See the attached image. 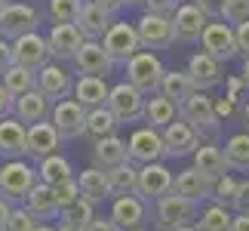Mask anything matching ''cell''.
<instances>
[{
	"mask_svg": "<svg viewBox=\"0 0 249 231\" xmlns=\"http://www.w3.org/2000/svg\"><path fill=\"white\" fill-rule=\"evenodd\" d=\"M178 117L185 123H191L203 139H215L218 130H222V120H218V114H215V99L203 90H194L178 105Z\"/></svg>",
	"mask_w": 249,
	"mask_h": 231,
	"instance_id": "obj_1",
	"label": "cell"
},
{
	"mask_svg": "<svg viewBox=\"0 0 249 231\" xmlns=\"http://www.w3.org/2000/svg\"><path fill=\"white\" fill-rule=\"evenodd\" d=\"M37 182H40V173H37V167L28 163V157L0 163V194H3L9 204H25L28 191H31Z\"/></svg>",
	"mask_w": 249,
	"mask_h": 231,
	"instance_id": "obj_2",
	"label": "cell"
},
{
	"mask_svg": "<svg viewBox=\"0 0 249 231\" xmlns=\"http://www.w3.org/2000/svg\"><path fill=\"white\" fill-rule=\"evenodd\" d=\"M197 216H200V204L176 194V191H169L166 197L154 200V222L160 231H178L185 225H194Z\"/></svg>",
	"mask_w": 249,
	"mask_h": 231,
	"instance_id": "obj_3",
	"label": "cell"
},
{
	"mask_svg": "<svg viewBox=\"0 0 249 231\" xmlns=\"http://www.w3.org/2000/svg\"><path fill=\"white\" fill-rule=\"evenodd\" d=\"M123 68H126V80L136 86V90H142L145 96H154V93L160 90V80H163V74H166L163 62H160V56H157L154 50H142V53H136L126 65H123Z\"/></svg>",
	"mask_w": 249,
	"mask_h": 231,
	"instance_id": "obj_4",
	"label": "cell"
},
{
	"mask_svg": "<svg viewBox=\"0 0 249 231\" xmlns=\"http://www.w3.org/2000/svg\"><path fill=\"white\" fill-rule=\"evenodd\" d=\"M200 53L213 56V59L218 62H231L240 56V50H237V34H234V25H228L225 19H209L206 31L203 37H200Z\"/></svg>",
	"mask_w": 249,
	"mask_h": 231,
	"instance_id": "obj_5",
	"label": "cell"
},
{
	"mask_svg": "<svg viewBox=\"0 0 249 231\" xmlns=\"http://www.w3.org/2000/svg\"><path fill=\"white\" fill-rule=\"evenodd\" d=\"M145 99L148 96L136 90L129 80H123V83H114L111 86V93H108V111L117 117L120 123H139L142 117H145Z\"/></svg>",
	"mask_w": 249,
	"mask_h": 231,
	"instance_id": "obj_6",
	"label": "cell"
},
{
	"mask_svg": "<svg viewBox=\"0 0 249 231\" xmlns=\"http://www.w3.org/2000/svg\"><path fill=\"white\" fill-rule=\"evenodd\" d=\"M40 9L31 6V3H9L0 9V37H6V40H16V37L22 34H31L40 28Z\"/></svg>",
	"mask_w": 249,
	"mask_h": 231,
	"instance_id": "obj_7",
	"label": "cell"
},
{
	"mask_svg": "<svg viewBox=\"0 0 249 231\" xmlns=\"http://www.w3.org/2000/svg\"><path fill=\"white\" fill-rule=\"evenodd\" d=\"M129 148V163L145 167V163H157L166 157V145H163V133L154 127H139L132 130V136L126 139Z\"/></svg>",
	"mask_w": 249,
	"mask_h": 231,
	"instance_id": "obj_8",
	"label": "cell"
},
{
	"mask_svg": "<svg viewBox=\"0 0 249 231\" xmlns=\"http://www.w3.org/2000/svg\"><path fill=\"white\" fill-rule=\"evenodd\" d=\"M102 46L108 50V56L117 65H126L136 53H142V40H139V31H136V22H114L108 28V34L102 37Z\"/></svg>",
	"mask_w": 249,
	"mask_h": 231,
	"instance_id": "obj_9",
	"label": "cell"
},
{
	"mask_svg": "<svg viewBox=\"0 0 249 231\" xmlns=\"http://www.w3.org/2000/svg\"><path fill=\"white\" fill-rule=\"evenodd\" d=\"M55 133L62 136V142H74V139H83V127H86V108L74 99H62L53 105V114H50Z\"/></svg>",
	"mask_w": 249,
	"mask_h": 231,
	"instance_id": "obj_10",
	"label": "cell"
},
{
	"mask_svg": "<svg viewBox=\"0 0 249 231\" xmlns=\"http://www.w3.org/2000/svg\"><path fill=\"white\" fill-rule=\"evenodd\" d=\"M136 31H139L142 50H169V46L176 43V25H172V19H166V16L142 13L139 22H136Z\"/></svg>",
	"mask_w": 249,
	"mask_h": 231,
	"instance_id": "obj_11",
	"label": "cell"
},
{
	"mask_svg": "<svg viewBox=\"0 0 249 231\" xmlns=\"http://www.w3.org/2000/svg\"><path fill=\"white\" fill-rule=\"evenodd\" d=\"M74 83H77L74 74L65 68L62 62H55V59L37 71V90H40L53 105L62 102V99H71V96H74Z\"/></svg>",
	"mask_w": 249,
	"mask_h": 231,
	"instance_id": "obj_12",
	"label": "cell"
},
{
	"mask_svg": "<svg viewBox=\"0 0 249 231\" xmlns=\"http://www.w3.org/2000/svg\"><path fill=\"white\" fill-rule=\"evenodd\" d=\"M13 59H16V65H22V68L40 71L43 65L53 62V53H50L46 37H40V31H31V34H22V37L13 40Z\"/></svg>",
	"mask_w": 249,
	"mask_h": 231,
	"instance_id": "obj_13",
	"label": "cell"
},
{
	"mask_svg": "<svg viewBox=\"0 0 249 231\" xmlns=\"http://www.w3.org/2000/svg\"><path fill=\"white\" fill-rule=\"evenodd\" d=\"M172 188H176V173H172L163 160L139 167V197L160 200V197H166Z\"/></svg>",
	"mask_w": 249,
	"mask_h": 231,
	"instance_id": "obj_14",
	"label": "cell"
},
{
	"mask_svg": "<svg viewBox=\"0 0 249 231\" xmlns=\"http://www.w3.org/2000/svg\"><path fill=\"white\" fill-rule=\"evenodd\" d=\"M111 219L120 231H132L142 228L148 222V200L139 194H120L111 197Z\"/></svg>",
	"mask_w": 249,
	"mask_h": 231,
	"instance_id": "obj_15",
	"label": "cell"
},
{
	"mask_svg": "<svg viewBox=\"0 0 249 231\" xmlns=\"http://www.w3.org/2000/svg\"><path fill=\"white\" fill-rule=\"evenodd\" d=\"M172 25H176V40L178 43H200V37H203L206 25H209V16L191 0V3H181L176 9Z\"/></svg>",
	"mask_w": 249,
	"mask_h": 231,
	"instance_id": "obj_16",
	"label": "cell"
},
{
	"mask_svg": "<svg viewBox=\"0 0 249 231\" xmlns=\"http://www.w3.org/2000/svg\"><path fill=\"white\" fill-rule=\"evenodd\" d=\"M114 65L117 62L108 56L102 40H86L74 56V68H77V74H86V77H108L114 71Z\"/></svg>",
	"mask_w": 249,
	"mask_h": 231,
	"instance_id": "obj_17",
	"label": "cell"
},
{
	"mask_svg": "<svg viewBox=\"0 0 249 231\" xmlns=\"http://www.w3.org/2000/svg\"><path fill=\"white\" fill-rule=\"evenodd\" d=\"M200 133L191 127L185 120H172L169 127L163 130V145H166V157H188V154H194L200 148Z\"/></svg>",
	"mask_w": 249,
	"mask_h": 231,
	"instance_id": "obj_18",
	"label": "cell"
},
{
	"mask_svg": "<svg viewBox=\"0 0 249 231\" xmlns=\"http://www.w3.org/2000/svg\"><path fill=\"white\" fill-rule=\"evenodd\" d=\"M0 157L3 160L28 157V127L16 114L0 120Z\"/></svg>",
	"mask_w": 249,
	"mask_h": 231,
	"instance_id": "obj_19",
	"label": "cell"
},
{
	"mask_svg": "<svg viewBox=\"0 0 249 231\" xmlns=\"http://www.w3.org/2000/svg\"><path fill=\"white\" fill-rule=\"evenodd\" d=\"M46 43H50V53L55 62H74V56L86 43V37L77 25H53V31L46 34Z\"/></svg>",
	"mask_w": 249,
	"mask_h": 231,
	"instance_id": "obj_20",
	"label": "cell"
},
{
	"mask_svg": "<svg viewBox=\"0 0 249 231\" xmlns=\"http://www.w3.org/2000/svg\"><path fill=\"white\" fill-rule=\"evenodd\" d=\"M213 188H215V179H209L206 173H200L194 163L188 170L176 173V194L194 200V204H203V200H213Z\"/></svg>",
	"mask_w": 249,
	"mask_h": 231,
	"instance_id": "obj_21",
	"label": "cell"
},
{
	"mask_svg": "<svg viewBox=\"0 0 249 231\" xmlns=\"http://www.w3.org/2000/svg\"><path fill=\"white\" fill-rule=\"evenodd\" d=\"M13 114L25 123V127H34V123L50 120V114H53V102H50V99H46V96L34 86L31 93H25V96H18V99H16Z\"/></svg>",
	"mask_w": 249,
	"mask_h": 231,
	"instance_id": "obj_22",
	"label": "cell"
},
{
	"mask_svg": "<svg viewBox=\"0 0 249 231\" xmlns=\"http://www.w3.org/2000/svg\"><path fill=\"white\" fill-rule=\"evenodd\" d=\"M59 148H62V136L55 133L53 120L28 127V157L43 160V157H50V154H59Z\"/></svg>",
	"mask_w": 249,
	"mask_h": 231,
	"instance_id": "obj_23",
	"label": "cell"
},
{
	"mask_svg": "<svg viewBox=\"0 0 249 231\" xmlns=\"http://www.w3.org/2000/svg\"><path fill=\"white\" fill-rule=\"evenodd\" d=\"M185 71L191 74V80H194L197 90H203V93H209L213 86H218L222 77H225L222 74V62L213 59V56H206V53H194V56H191Z\"/></svg>",
	"mask_w": 249,
	"mask_h": 231,
	"instance_id": "obj_24",
	"label": "cell"
},
{
	"mask_svg": "<svg viewBox=\"0 0 249 231\" xmlns=\"http://www.w3.org/2000/svg\"><path fill=\"white\" fill-rule=\"evenodd\" d=\"M126 160H129V148L120 136H105L99 142H92V167L108 173V170L120 167V163H126Z\"/></svg>",
	"mask_w": 249,
	"mask_h": 231,
	"instance_id": "obj_25",
	"label": "cell"
},
{
	"mask_svg": "<svg viewBox=\"0 0 249 231\" xmlns=\"http://www.w3.org/2000/svg\"><path fill=\"white\" fill-rule=\"evenodd\" d=\"M114 22H117L114 13H108V9H102V6H95V3L86 0L83 9H80V19H77V28L83 31L86 40H102Z\"/></svg>",
	"mask_w": 249,
	"mask_h": 231,
	"instance_id": "obj_26",
	"label": "cell"
},
{
	"mask_svg": "<svg viewBox=\"0 0 249 231\" xmlns=\"http://www.w3.org/2000/svg\"><path fill=\"white\" fill-rule=\"evenodd\" d=\"M22 207L34 219H40V222H46V219H59V200H55L53 185H46V182H37V185L28 191V197H25Z\"/></svg>",
	"mask_w": 249,
	"mask_h": 231,
	"instance_id": "obj_27",
	"label": "cell"
},
{
	"mask_svg": "<svg viewBox=\"0 0 249 231\" xmlns=\"http://www.w3.org/2000/svg\"><path fill=\"white\" fill-rule=\"evenodd\" d=\"M142 120H145V127H154V130L163 133L172 120H178V105L169 102L166 96L154 93V96L145 99V117H142Z\"/></svg>",
	"mask_w": 249,
	"mask_h": 231,
	"instance_id": "obj_28",
	"label": "cell"
},
{
	"mask_svg": "<svg viewBox=\"0 0 249 231\" xmlns=\"http://www.w3.org/2000/svg\"><path fill=\"white\" fill-rule=\"evenodd\" d=\"M77 185H80V197H86L89 204H102V200L114 197V194H111L108 173L99 170V167H89V170L77 173Z\"/></svg>",
	"mask_w": 249,
	"mask_h": 231,
	"instance_id": "obj_29",
	"label": "cell"
},
{
	"mask_svg": "<svg viewBox=\"0 0 249 231\" xmlns=\"http://www.w3.org/2000/svg\"><path fill=\"white\" fill-rule=\"evenodd\" d=\"M108 93H111V86L105 83V77H86V74H80L77 83H74V99H77L86 111H89V108H102V105L108 102Z\"/></svg>",
	"mask_w": 249,
	"mask_h": 231,
	"instance_id": "obj_30",
	"label": "cell"
},
{
	"mask_svg": "<svg viewBox=\"0 0 249 231\" xmlns=\"http://www.w3.org/2000/svg\"><path fill=\"white\" fill-rule=\"evenodd\" d=\"M194 167L200 173H206L209 179H218L225 173H231L228 160H225V148L215 145V142H200V148L194 151Z\"/></svg>",
	"mask_w": 249,
	"mask_h": 231,
	"instance_id": "obj_31",
	"label": "cell"
},
{
	"mask_svg": "<svg viewBox=\"0 0 249 231\" xmlns=\"http://www.w3.org/2000/svg\"><path fill=\"white\" fill-rule=\"evenodd\" d=\"M117 127H120V120L108 111V105H102V108H89V111H86L83 139L99 142V139H105V136H117Z\"/></svg>",
	"mask_w": 249,
	"mask_h": 231,
	"instance_id": "obj_32",
	"label": "cell"
},
{
	"mask_svg": "<svg viewBox=\"0 0 249 231\" xmlns=\"http://www.w3.org/2000/svg\"><path fill=\"white\" fill-rule=\"evenodd\" d=\"M194 90H197V86H194V80H191V74H188V71L172 68V71L163 74V80H160V90H157V93H160V96H166L169 102L181 105Z\"/></svg>",
	"mask_w": 249,
	"mask_h": 231,
	"instance_id": "obj_33",
	"label": "cell"
},
{
	"mask_svg": "<svg viewBox=\"0 0 249 231\" xmlns=\"http://www.w3.org/2000/svg\"><path fill=\"white\" fill-rule=\"evenodd\" d=\"M108 182H111V194H139V167L136 163H120V167L108 170Z\"/></svg>",
	"mask_w": 249,
	"mask_h": 231,
	"instance_id": "obj_34",
	"label": "cell"
},
{
	"mask_svg": "<svg viewBox=\"0 0 249 231\" xmlns=\"http://www.w3.org/2000/svg\"><path fill=\"white\" fill-rule=\"evenodd\" d=\"M37 173H40V182H46V185H59L65 179H74L71 160L62 157V154H50V157L37 160Z\"/></svg>",
	"mask_w": 249,
	"mask_h": 231,
	"instance_id": "obj_35",
	"label": "cell"
},
{
	"mask_svg": "<svg viewBox=\"0 0 249 231\" xmlns=\"http://www.w3.org/2000/svg\"><path fill=\"white\" fill-rule=\"evenodd\" d=\"M225 160L231 173H249V133H237L225 142Z\"/></svg>",
	"mask_w": 249,
	"mask_h": 231,
	"instance_id": "obj_36",
	"label": "cell"
},
{
	"mask_svg": "<svg viewBox=\"0 0 249 231\" xmlns=\"http://www.w3.org/2000/svg\"><path fill=\"white\" fill-rule=\"evenodd\" d=\"M0 83L6 86V93L13 96V99H18V96L31 93L34 86H37V71L22 68V65H13V68H9L3 77H0Z\"/></svg>",
	"mask_w": 249,
	"mask_h": 231,
	"instance_id": "obj_37",
	"label": "cell"
},
{
	"mask_svg": "<svg viewBox=\"0 0 249 231\" xmlns=\"http://www.w3.org/2000/svg\"><path fill=\"white\" fill-rule=\"evenodd\" d=\"M231 225H234L231 210H225L218 204H209L203 213L197 216V228L200 231H231Z\"/></svg>",
	"mask_w": 249,
	"mask_h": 231,
	"instance_id": "obj_38",
	"label": "cell"
},
{
	"mask_svg": "<svg viewBox=\"0 0 249 231\" xmlns=\"http://www.w3.org/2000/svg\"><path fill=\"white\" fill-rule=\"evenodd\" d=\"M95 219V204H89L86 197H80L77 204H71V207H65L62 213H59V222L62 225H71V228H86Z\"/></svg>",
	"mask_w": 249,
	"mask_h": 231,
	"instance_id": "obj_39",
	"label": "cell"
},
{
	"mask_svg": "<svg viewBox=\"0 0 249 231\" xmlns=\"http://www.w3.org/2000/svg\"><path fill=\"white\" fill-rule=\"evenodd\" d=\"M46 3H50V22L53 25H77L86 0H46Z\"/></svg>",
	"mask_w": 249,
	"mask_h": 231,
	"instance_id": "obj_40",
	"label": "cell"
},
{
	"mask_svg": "<svg viewBox=\"0 0 249 231\" xmlns=\"http://www.w3.org/2000/svg\"><path fill=\"white\" fill-rule=\"evenodd\" d=\"M237 182L231 173H225V176H218L215 179V188H213V204H218V207H225V210H234V204H237Z\"/></svg>",
	"mask_w": 249,
	"mask_h": 231,
	"instance_id": "obj_41",
	"label": "cell"
},
{
	"mask_svg": "<svg viewBox=\"0 0 249 231\" xmlns=\"http://www.w3.org/2000/svg\"><path fill=\"white\" fill-rule=\"evenodd\" d=\"M53 191H55V200H59V213H62L65 207H71V204H77V200H80L77 176H74V179H65V182H59V185H53Z\"/></svg>",
	"mask_w": 249,
	"mask_h": 231,
	"instance_id": "obj_42",
	"label": "cell"
},
{
	"mask_svg": "<svg viewBox=\"0 0 249 231\" xmlns=\"http://www.w3.org/2000/svg\"><path fill=\"white\" fill-rule=\"evenodd\" d=\"M37 225H40V219H34L25 207H13V213H9V222H6L3 231H34Z\"/></svg>",
	"mask_w": 249,
	"mask_h": 231,
	"instance_id": "obj_43",
	"label": "cell"
},
{
	"mask_svg": "<svg viewBox=\"0 0 249 231\" xmlns=\"http://www.w3.org/2000/svg\"><path fill=\"white\" fill-rule=\"evenodd\" d=\"M222 19H225L228 25H243V22H249V0H228Z\"/></svg>",
	"mask_w": 249,
	"mask_h": 231,
	"instance_id": "obj_44",
	"label": "cell"
},
{
	"mask_svg": "<svg viewBox=\"0 0 249 231\" xmlns=\"http://www.w3.org/2000/svg\"><path fill=\"white\" fill-rule=\"evenodd\" d=\"M142 6H145V13H151V16L172 19V16H176V9L181 6V0H142Z\"/></svg>",
	"mask_w": 249,
	"mask_h": 231,
	"instance_id": "obj_45",
	"label": "cell"
},
{
	"mask_svg": "<svg viewBox=\"0 0 249 231\" xmlns=\"http://www.w3.org/2000/svg\"><path fill=\"white\" fill-rule=\"evenodd\" d=\"M225 86H228V99L231 102H237V105H243L246 99H249V90H246V83H243V77H228L225 80Z\"/></svg>",
	"mask_w": 249,
	"mask_h": 231,
	"instance_id": "obj_46",
	"label": "cell"
},
{
	"mask_svg": "<svg viewBox=\"0 0 249 231\" xmlns=\"http://www.w3.org/2000/svg\"><path fill=\"white\" fill-rule=\"evenodd\" d=\"M13 65H16V59H13V40L0 37V77L13 68Z\"/></svg>",
	"mask_w": 249,
	"mask_h": 231,
	"instance_id": "obj_47",
	"label": "cell"
},
{
	"mask_svg": "<svg viewBox=\"0 0 249 231\" xmlns=\"http://www.w3.org/2000/svg\"><path fill=\"white\" fill-rule=\"evenodd\" d=\"M194 3L203 9V13L209 19H222L225 16V6H228V0H194Z\"/></svg>",
	"mask_w": 249,
	"mask_h": 231,
	"instance_id": "obj_48",
	"label": "cell"
},
{
	"mask_svg": "<svg viewBox=\"0 0 249 231\" xmlns=\"http://www.w3.org/2000/svg\"><path fill=\"white\" fill-rule=\"evenodd\" d=\"M215 114H218V120H228L234 114H240V105L231 102L228 96H222V99H215Z\"/></svg>",
	"mask_w": 249,
	"mask_h": 231,
	"instance_id": "obj_49",
	"label": "cell"
},
{
	"mask_svg": "<svg viewBox=\"0 0 249 231\" xmlns=\"http://www.w3.org/2000/svg\"><path fill=\"white\" fill-rule=\"evenodd\" d=\"M234 34H237V50H240V56L249 59V22L234 25Z\"/></svg>",
	"mask_w": 249,
	"mask_h": 231,
	"instance_id": "obj_50",
	"label": "cell"
},
{
	"mask_svg": "<svg viewBox=\"0 0 249 231\" xmlns=\"http://www.w3.org/2000/svg\"><path fill=\"white\" fill-rule=\"evenodd\" d=\"M237 213H249V179H243L237 185V204H234Z\"/></svg>",
	"mask_w": 249,
	"mask_h": 231,
	"instance_id": "obj_51",
	"label": "cell"
},
{
	"mask_svg": "<svg viewBox=\"0 0 249 231\" xmlns=\"http://www.w3.org/2000/svg\"><path fill=\"white\" fill-rule=\"evenodd\" d=\"M83 231H120V228L114 225V219H111V216H95Z\"/></svg>",
	"mask_w": 249,
	"mask_h": 231,
	"instance_id": "obj_52",
	"label": "cell"
},
{
	"mask_svg": "<svg viewBox=\"0 0 249 231\" xmlns=\"http://www.w3.org/2000/svg\"><path fill=\"white\" fill-rule=\"evenodd\" d=\"M13 105H16V99H13V96L6 93V86L0 83V120H3V117H9V114H13Z\"/></svg>",
	"mask_w": 249,
	"mask_h": 231,
	"instance_id": "obj_53",
	"label": "cell"
},
{
	"mask_svg": "<svg viewBox=\"0 0 249 231\" xmlns=\"http://www.w3.org/2000/svg\"><path fill=\"white\" fill-rule=\"evenodd\" d=\"M89 3H95V6H102V9H108V13L117 16L120 9L126 6V0H89Z\"/></svg>",
	"mask_w": 249,
	"mask_h": 231,
	"instance_id": "obj_54",
	"label": "cell"
},
{
	"mask_svg": "<svg viewBox=\"0 0 249 231\" xmlns=\"http://www.w3.org/2000/svg\"><path fill=\"white\" fill-rule=\"evenodd\" d=\"M13 207H16V204H9V200H6L3 194H0V231L6 228V222H9V213H13Z\"/></svg>",
	"mask_w": 249,
	"mask_h": 231,
	"instance_id": "obj_55",
	"label": "cell"
},
{
	"mask_svg": "<svg viewBox=\"0 0 249 231\" xmlns=\"http://www.w3.org/2000/svg\"><path fill=\"white\" fill-rule=\"evenodd\" d=\"M231 231H249V213H237V216H234Z\"/></svg>",
	"mask_w": 249,
	"mask_h": 231,
	"instance_id": "obj_56",
	"label": "cell"
},
{
	"mask_svg": "<svg viewBox=\"0 0 249 231\" xmlns=\"http://www.w3.org/2000/svg\"><path fill=\"white\" fill-rule=\"evenodd\" d=\"M240 123H243V130L249 133V99L240 105Z\"/></svg>",
	"mask_w": 249,
	"mask_h": 231,
	"instance_id": "obj_57",
	"label": "cell"
},
{
	"mask_svg": "<svg viewBox=\"0 0 249 231\" xmlns=\"http://www.w3.org/2000/svg\"><path fill=\"white\" fill-rule=\"evenodd\" d=\"M240 77H243V83H246V90H249V59H243V71H240Z\"/></svg>",
	"mask_w": 249,
	"mask_h": 231,
	"instance_id": "obj_58",
	"label": "cell"
},
{
	"mask_svg": "<svg viewBox=\"0 0 249 231\" xmlns=\"http://www.w3.org/2000/svg\"><path fill=\"white\" fill-rule=\"evenodd\" d=\"M34 231H59V228H53V225H43V222H40V225H37Z\"/></svg>",
	"mask_w": 249,
	"mask_h": 231,
	"instance_id": "obj_59",
	"label": "cell"
},
{
	"mask_svg": "<svg viewBox=\"0 0 249 231\" xmlns=\"http://www.w3.org/2000/svg\"><path fill=\"white\" fill-rule=\"evenodd\" d=\"M178 231H200V228H197V222H194V225H185V228H178Z\"/></svg>",
	"mask_w": 249,
	"mask_h": 231,
	"instance_id": "obj_60",
	"label": "cell"
},
{
	"mask_svg": "<svg viewBox=\"0 0 249 231\" xmlns=\"http://www.w3.org/2000/svg\"><path fill=\"white\" fill-rule=\"evenodd\" d=\"M59 231H80V228H71V225H59Z\"/></svg>",
	"mask_w": 249,
	"mask_h": 231,
	"instance_id": "obj_61",
	"label": "cell"
},
{
	"mask_svg": "<svg viewBox=\"0 0 249 231\" xmlns=\"http://www.w3.org/2000/svg\"><path fill=\"white\" fill-rule=\"evenodd\" d=\"M132 3H142V0H126V6H132Z\"/></svg>",
	"mask_w": 249,
	"mask_h": 231,
	"instance_id": "obj_62",
	"label": "cell"
},
{
	"mask_svg": "<svg viewBox=\"0 0 249 231\" xmlns=\"http://www.w3.org/2000/svg\"><path fill=\"white\" fill-rule=\"evenodd\" d=\"M6 3H9V0H0V9H3V6H6Z\"/></svg>",
	"mask_w": 249,
	"mask_h": 231,
	"instance_id": "obj_63",
	"label": "cell"
},
{
	"mask_svg": "<svg viewBox=\"0 0 249 231\" xmlns=\"http://www.w3.org/2000/svg\"><path fill=\"white\" fill-rule=\"evenodd\" d=\"M132 231H148V228H145V225H142V228H132Z\"/></svg>",
	"mask_w": 249,
	"mask_h": 231,
	"instance_id": "obj_64",
	"label": "cell"
}]
</instances>
